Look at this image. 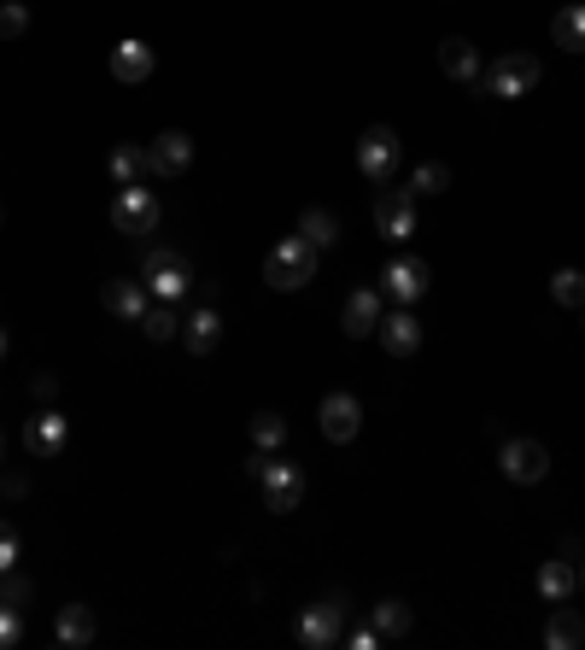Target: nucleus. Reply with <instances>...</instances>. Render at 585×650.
<instances>
[{
  "mask_svg": "<svg viewBox=\"0 0 585 650\" xmlns=\"http://www.w3.org/2000/svg\"><path fill=\"white\" fill-rule=\"evenodd\" d=\"M252 481H257V492H264V510H269V516H292V510H299V499H305L299 464H282V457H257V464H252Z\"/></svg>",
  "mask_w": 585,
  "mask_h": 650,
  "instance_id": "obj_1",
  "label": "nucleus"
},
{
  "mask_svg": "<svg viewBox=\"0 0 585 650\" xmlns=\"http://www.w3.org/2000/svg\"><path fill=\"white\" fill-rule=\"evenodd\" d=\"M317 276V247L305 241V235H287L282 247H269L264 259V282L275 287V294H292V287H305Z\"/></svg>",
  "mask_w": 585,
  "mask_h": 650,
  "instance_id": "obj_2",
  "label": "nucleus"
},
{
  "mask_svg": "<svg viewBox=\"0 0 585 650\" xmlns=\"http://www.w3.org/2000/svg\"><path fill=\"white\" fill-rule=\"evenodd\" d=\"M492 100H521L527 89H539V59L532 54H497L486 71H480Z\"/></svg>",
  "mask_w": 585,
  "mask_h": 650,
  "instance_id": "obj_3",
  "label": "nucleus"
},
{
  "mask_svg": "<svg viewBox=\"0 0 585 650\" xmlns=\"http://www.w3.org/2000/svg\"><path fill=\"white\" fill-rule=\"evenodd\" d=\"M340 639H346V592H340V597H317V604L299 615V645L329 650Z\"/></svg>",
  "mask_w": 585,
  "mask_h": 650,
  "instance_id": "obj_4",
  "label": "nucleus"
},
{
  "mask_svg": "<svg viewBox=\"0 0 585 650\" xmlns=\"http://www.w3.org/2000/svg\"><path fill=\"white\" fill-rule=\"evenodd\" d=\"M112 229H117V235H152V229H159V199H152L147 182L117 187V199H112Z\"/></svg>",
  "mask_w": 585,
  "mask_h": 650,
  "instance_id": "obj_5",
  "label": "nucleus"
},
{
  "mask_svg": "<svg viewBox=\"0 0 585 650\" xmlns=\"http://www.w3.org/2000/svg\"><path fill=\"white\" fill-rule=\"evenodd\" d=\"M497 469H504V481H515V487H539L550 475V452L539 446V440H504Z\"/></svg>",
  "mask_w": 585,
  "mask_h": 650,
  "instance_id": "obj_6",
  "label": "nucleus"
},
{
  "mask_svg": "<svg viewBox=\"0 0 585 650\" xmlns=\"http://www.w3.org/2000/svg\"><path fill=\"white\" fill-rule=\"evenodd\" d=\"M187 287H194V276H187L182 252H170V247H152V259H147V294L170 305V299H182Z\"/></svg>",
  "mask_w": 585,
  "mask_h": 650,
  "instance_id": "obj_7",
  "label": "nucleus"
},
{
  "mask_svg": "<svg viewBox=\"0 0 585 650\" xmlns=\"http://www.w3.org/2000/svg\"><path fill=\"white\" fill-rule=\"evenodd\" d=\"M357 170H364L369 182H387L392 170H399V135H392L387 124L364 129V141H357Z\"/></svg>",
  "mask_w": 585,
  "mask_h": 650,
  "instance_id": "obj_8",
  "label": "nucleus"
},
{
  "mask_svg": "<svg viewBox=\"0 0 585 650\" xmlns=\"http://www.w3.org/2000/svg\"><path fill=\"white\" fill-rule=\"evenodd\" d=\"M375 224H381L387 241H410V235H416V194H410V187H387V194L375 199Z\"/></svg>",
  "mask_w": 585,
  "mask_h": 650,
  "instance_id": "obj_9",
  "label": "nucleus"
},
{
  "mask_svg": "<svg viewBox=\"0 0 585 650\" xmlns=\"http://www.w3.org/2000/svg\"><path fill=\"white\" fill-rule=\"evenodd\" d=\"M322 422V440H334V446H346V440H357V427H364V404L352 399V392H329L317 410Z\"/></svg>",
  "mask_w": 585,
  "mask_h": 650,
  "instance_id": "obj_10",
  "label": "nucleus"
},
{
  "mask_svg": "<svg viewBox=\"0 0 585 650\" xmlns=\"http://www.w3.org/2000/svg\"><path fill=\"white\" fill-rule=\"evenodd\" d=\"M147 159H152V176H182V170L194 164V141H187L182 129H164V135H152Z\"/></svg>",
  "mask_w": 585,
  "mask_h": 650,
  "instance_id": "obj_11",
  "label": "nucleus"
},
{
  "mask_svg": "<svg viewBox=\"0 0 585 650\" xmlns=\"http://www.w3.org/2000/svg\"><path fill=\"white\" fill-rule=\"evenodd\" d=\"M381 282H387V299L416 305V299L427 294V264H422V259H392Z\"/></svg>",
  "mask_w": 585,
  "mask_h": 650,
  "instance_id": "obj_12",
  "label": "nucleus"
},
{
  "mask_svg": "<svg viewBox=\"0 0 585 650\" xmlns=\"http://www.w3.org/2000/svg\"><path fill=\"white\" fill-rule=\"evenodd\" d=\"M375 334H381V346H387L392 357H410V352L422 346V322H416V311H410V305H404V311H387Z\"/></svg>",
  "mask_w": 585,
  "mask_h": 650,
  "instance_id": "obj_13",
  "label": "nucleus"
},
{
  "mask_svg": "<svg viewBox=\"0 0 585 650\" xmlns=\"http://www.w3.org/2000/svg\"><path fill=\"white\" fill-rule=\"evenodd\" d=\"M106 65H112V77H117V82H147V77H152V65H159V54H152L147 42H135V36H129V42H117V47H112V59H106Z\"/></svg>",
  "mask_w": 585,
  "mask_h": 650,
  "instance_id": "obj_14",
  "label": "nucleus"
},
{
  "mask_svg": "<svg viewBox=\"0 0 585 650\" xmlns=\"http://www.w3.org/2000/svg\"><path fill=\"white\" fill-rule=\"evenodd\" d=\"M106 311L124 317V322H141L152 305H147V282H129V276H112L106 282Z\"/></svg>",
  "mask_w": 585,
  "mask_h": 650,
  "instance_id": "obj_15",
  "label": "nucleus"
},
{
  "mask_svg": "<svg viewBox=\"0 0 585 650\" xmlns=\"http://www.w3.org/2000/svg\"><path fill=\"white\" fill-rule=\"evenodd\" d=\"M381 317H387V305H381V294H375V287H357V294L346 299V334H352V340L375 334V329H381Z\"/></svg>",
  "mask_w": 585,
  "mask_h": 650,
  "instance_id": "obj_16",
  "label": "nucleus"
},
{
  "mask_svg": "<svg viewBox=\"0 0 585 650\" xmlns=\"http://www.w3.org/2000/svg\"><path fill=\"white\" fill-rule=\"evenodd\" d=\"M54 639H59L65 650L94 645V609H89V604H65V609L54 615Z\"/></svg>",
  "mask_w": 585,
  "mask_h": 650,
  "instance_id": "obj_17",
  "label": "nucleus"
},
{
  "mask_svg": "<svg viewBox=\"0 0 585 650\" xmlns=\"http://www.w3.org/2000/svg\"><path fill=\"white\" fill-rule=\"evenodd\" d=\"M65 434H71V427H65L59 410H42V417L24 422V446L36 452V457H54V452L65 446Z\"/></svg>",
  "mask_w": 585,
  "mask_h": 650,
  "instance_id": "obj_18",
  "label": "nucleus"
},
{
  "mask_svg": "<svg viewBox=\"0 0 585 650\" xmlns=\"http://www.w3.org/2000/svg\"><path fill=\"white\" fill-rule=\"evenodd\" d=\"M439 65H445V77H457V82H480V47L462 42V36L439 42Z\"/></svg>",
  "mask_w": 585,
  "mask_h": 650,
  "instance_id": "obj_19",
  "label": "nucleus"
},
{
  "mask_svg": "<svg viewBox=\"0 0 585 650\" xmlns=\"http://www.w3.org/2000/svg\"><path fill=\"white\" fill-rule=\"evenodd\" d=\"M182 340H187V352H194V357L211 352L217 340H222V317H217V305H199V311L182 322Z\"/></svg>",
  "mask_w": 585,
  "mask_h": 650,
  "instance_id": "obj_20",
  "label": "nucleus"
},
{
  "mask_svg": "<svg viewBox=\"0 0 585 650\" xmlns=\"http://www.w3.org/2000/svg\"><path fill=\"white\" fill-rule=\"evenodd\" d=\"M106 170H112L117 187H135V182L152 176V159H147V147H117L112 159H106Z\"/></svg>",
  "mask_w": 585,
  "mask_h": 650,
  "instance_id": "obj_21",
  "label": "nucleus"
},
{
  "mask_svg": "<svg viewBox=\"0 0 585 650\" xmlns=\"http://www.w3.org/2000/svg\"><path fill=\"white\" fill-rule=\"evenodd\" d=\"M574 586H580V562L557 557V562H544V569H539V597H550V604H562Z\"/></svg>",
  "mask_w": 585,
  "mask_h": 650,
  "instance_id": "obj_22",
  "label": "nucleus"
},
{
  "mask_svg": "<svg viewBox=\"0 0 585 650\" xmlns=\"http://www.w3.org/2000/svg\"><path fill=\"white\" fill-rule=\"evenodd\" d=\"M410 622H416V615H410V604H399V597H381V604L369 609V627L381 632V639H404Z\"/></svg>",
  "mask_w": 585,
  "mask_h": 650,
  "instance_id": "obj_23",
  "label": "nucleus"
},
{
  "mask_svg": "<svg viewBox=\"0 0 585 650\" xmlns=\"http://www.w3.org/2000/svg\"><path fill=\"white\" fill-rule=\"evenodd\" d=\"M580 639H585V622H580V615H574V609H550L544 645H550V650H574Z\"/></svg>",
  "mask_w": 585,
  "mask_h": 650,
  "instance_id": "obj_24",
  "label": "nucleus"
},
{
  "mask_svg": "<svg viewBox=\"0 0 585 650\" xmlns=\"http://www.w3.org/2000/svg\"><path fill=\"white\" fill-rule=\"evenodd\" d=\"M550 42L567 47V54H580L585 47V7H562L557 19H550Z\"/></svg>",
  "mask_w": 585,
  "mask_h": 650,
  "instance_id": "obj_25",
  "label": "nucleus"
},
{
  "mask_svg": "<svg viewBox=\"0 0 585 650\" xmlns=\"http://www.w3.org/2000/svg\"><path fill=\"white\" fill-rule=\"evenodd\" d=\"M299 235H305V241H311L317 252H329V247L340 241V224H334V217L317 205V212H305V217H299Z\"/></svg>",
  "mask_w": 585,
  "mask_h": 650,
  "instance_id": "obj_26",
  "label": "nucleus"
},
{
  "mask_svg": "<svg viewBox=\"0 0 585 650\" xmlns=\"http://www.w3.org/2000/svg\"><path fill=\"white\" fill-rule=\"evenodd\" d=\"M550 299H557L562 311H585V276L580 270H557V276H550Z\"/></svg>",
  "mask_w": 585,
  "mask_h": 650,
  "instance_id": "obj_27",
  "label": "nucleus"
},
{
  "mask_svg": "<svg viewBox=\"0 0 585 650\" xmlns=\"http://www.w3.org/2000/svg\"><path fill=\"white\" fill-rule=\"evenodd\" d=\"M282 440H287V422L275 417V410H257V417H252V446L257 452H275Z\"/></svg>",
  "mask_w": 585,
  "mask_h": 650,
  "instance_id": "obj_28",
  "label": "nucleus"
},
{
  "mask_svg": "<svg viewBox=\"0 0 585 650\" xmlns=\"http://www.w3.org/2000/svg\"><path fill=\"white\" fill-rule=\"evenodd\" d=\"M445 187H451V170H445V164H416V176H410V194H416V199L445 194Z\"/></svg>",
  "mask_w": 585,
  "mask_h": 650,
  "instance_id": "obj_29",
  "label": "nucleus"
},
{
  "mask_svg": "<svg viewBox=\"0 0 585 650\" xmlns=\"http://www.w3.org/2000/svg\"><path fill=\"white\" fill-rule=\"evenodd\" d=\"M30 30V7L24 0H0V42H19Z\"/></svg>",
  "mask_w": 585,
  "mask_h": 650,
  "instance_id": "obj_30",
  "label": "nucleus"
},
{
  "mask_svg": "<svg viewBox=\"0 0 585 650\" xmlns=\"http://www.w3.org/2000/svg\"><path fill=\"white\" fill-rule=\"evenodd\" d=\"M141 329H147L152 340H176V334H182V322H176V311H170V305L159 299V305H152V311L141 317Z\"/></svg>",
  "mask_w": 585,
  "mask_h": 650,
  "instance_id": "obj_31",
  "label": "nucleus"
},
{
  "mask_svg": "<svg viewBox=\"0 0 585 650\" xmlns=\"http://www.w3.org/2000/svg\"><path fill=\"white\" fill-rule=\"evenodd\" d=\"M30 592H36V586H30L24 574H12V569L0 574V604H19V609H24V604H30Z\"/></svg>",
  "mask_w": 585,
  "mask_h": 650,
  "instance_id": "obj_32",
  "label": "nucleus"
},
{
  "mask_svg": "<svg viewBox=\"0 0 585 650\" xmlns=\"http://www.w3.org/2000/svg\"><path fill=\"white\" fill-rule=\"evenodd\" d=\"M19 632H24L19 604H0V650H7V645H19Z\"/></svg>",
  "mask_w": 585,
  "mask_h": 650,
  "instance_id": "obj_33",
  "label": "nucleus"
},
{
  "mask_svg": "<svg viewBox=\"0 0 585 650\" xmlns=\"http://www.w3.org/2000/svg\"><path fill=\"white\" fill-rule=\"evenodd\" d=\"M7 569H19V534L0 522V574H7Z\"/></svg>",
  "mask_w": 585,
  "mask_h": 650,
  "instance_id": "obj_34",
  "label": "nucleus"
},
{
  "mask_svg": "<svg viewBox=\"0 0 585 650\" xmlns=\"http://www.w3.org/2000/svg\"><path fill=\"white\" fill-rule=\"evenodd\" d=\"M54 392H59V375H54V369H42V375H36V399L47 404V399H54Z\"/></svg>",
  "mask_w": 585,
  "mask_h": 650,
  "instance_id": "obj_35",
  "label": "nucleus"
},
{
  "mask_svg": "<svg viewBox=\"0 0 585 650\" xmlns=\"http://www.w3.org/2000/svg\"><path fill=\"white\" fill-rule=\"evenodd\" d=\"M375 639H381L375 627H357V632H352V645H357V650H375Z\"/></svg>",
  "mask_w": 585,
  "mask_h": 650,
  "instance_id": "obj_36",
  "label": "nucleus"
},
{
  "mask_svg": "<svg viewBox=\"0 0 585 650\" xmlns=\"http://www.w3.org/2000/svg\"><path fill=\"white\" fill-rule=\"evenodd\" d=\"M7 346H12V340H7V329H0V357H7Z\"/></svg>",
  "mask_w": 585,
  "mask_h": 650,
  "instance_id": "obj_37",
  "label": "nucleus"
},
{
  "mask_svg": "<svg viewBox=\"0 0 585 650\" xmlns=\"http://www.w3.org/2000/svg\"><path fill=\"white\" fill-rule=\"evenodd\" d=\"M580 586H585V557H580Z\"/></svg>",
  "mask_w": 585,
  "mask_h": 650,
  "instance_id": "obj_38",
  "label": "nucleus"
},
{
  "mask_svg": "<svg viewBox=\"0 0 585 650\" xmlns=\"http://www.w3.org/2000/svg\"><path fill=\"white\" fill-rule=\"evenodd\" d=\"M0 452H7V434H0Z\"/></svg>",
  "mask_w": 585,
  "mask_h": 650,
  "instance_id": "obj_39",
  "label": "nucleus"
},
{
  "mask_svg": "<svg viewBox=\"0 0 585 650\" xmlns=\"http://www.w3.org/2000/svg\"><path fill=\"white\" fill-rule=\"evenodd\" d=\"M0 217H7V212H0Z\"/></svg>",
  "mask_w": 585,
  "mask_h": 650,
  "instance_id": "obj_40",
  "label": "nucleus"
}]
</instances>
